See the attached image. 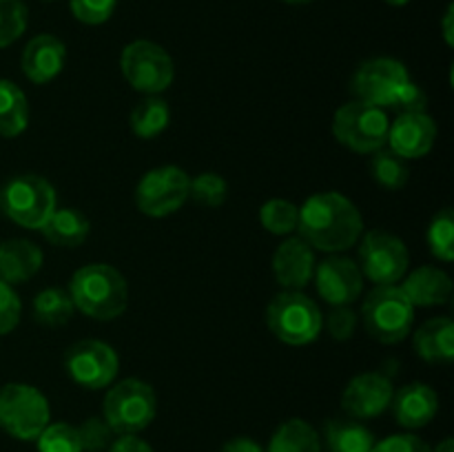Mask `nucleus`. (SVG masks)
Listing matches in <instances>:
<instances>
[{"label": "nucleus", "mask_w": 454, "mask_h": 452, "mask_svg": "<svg viewBox=\"0 0 454 452\" xmlns=\"http://www.w3.org/2000/svg\"><path fill=\"white\" fill-rule=\"evenodd\" d=\"M27 29V9L22 0H0V49L16 43Z\"/></svg>", "instance_id": "nucleus-34"}, {"label": "nucleus", "mask_w": 454, "mask_h": 452, "mask_svg": "<svg viewBox=\"0 0 454 452\" xmlns=\"http://www.w3.org/2000/svg\"><path fill=\"white\" fill-rule=\"evenodd\" d=\"M266 452H322V439L309 421L288 419L275 430Z\"/></svg>", "instance_id": "nucleus-27"}, {"label": "nucleus", "mask_w": 454, "mask_h": 452, "mask_svg": "<svg viewBox=\"0 0 454 452\" xmlns=\"http://www.w3.org/2000/svg\"><path fill=\"white\" fill-rule=\"evenodd\" d=\"M402 291L406 292L408 301L412 306L430 308V306L448 304L452 297V279L446 270L437 266H421L412 270L402 284Z\"/></svg>", "instance_id": "nucleus-20"}, {"label": "nucleus", "mask_w": 454, "mask_h": 452, "mask_svg": "<svg viewBox=\"0 0 454 452\" xmlns=\"http://www.w3.org/2000/svg\"><path fill=\"white\" fill-rule=\"evenodd\" d=\"M390 120L381 106L366 102H348L333 118V136L355 153H377L388 140Z\"/></svg>", "instance_id": "nucleus-8"}, {"label": "nucleus", "mask_w": 454, "mask_h": 452, "mask_svg": "<svg viewBox=\"0 0 454 452\" xmlns=\"http://www.w3.org/2000/svg\"><path fill=\"white\" fill-rule=\"evenodd\" d=\"M22 315V304L18 292L13 291L12 284L0 279V337L9 335L18 326Z\"/></svg>", "instance_id": "nucleus-37"}, {"label": "nucleus", "mask_w": 454, "mask_h": 452, "mask_svg": "<svg viewBox=\"0 0 454 452\" xmlns=\"http://www.w3.org/2000/svg\"><path fill=\"white\" fill-rule=\"evenodd\" d=\"M452 18H454V9L452 4L446 9V16H443V40H446L448 47L454 44V34H452Z\"/></svg>", "instance_id": "nucleus-43"}, {"label": "nucleus", "mask_w": 454, "mask_h": 452, "mask_svg": "<svg viewBox=\"0 0 454 452\" xmlns=\"http://www.w3.org/2000/svg\"><path fill=\"white\" fill-rule=\"evenodd\" d=\"M437 140V124L426 111L421 113H399L388 127L390 151L403 160L424 158L433 151Z\"/></svg>", "instance_id": "nucleus-16"}, {"label": "nucleus", "mask_w": 454, "mask_h": 452, "mask_svg": "<svg viewBox=\"0 0 454 452\" xmlns=\"http://www.w3.org/2000/svg\"><path fill=\"white\" fill-rule=\"evenodd\" d=\"M168 122H171V109H168L167 100L160 96H146L145 100L137 102L129 118L131 133L140 140L158 137L160 133L167 131Z\"/></svg>", "instance_id": "nucleus-25"}, {"label": "nucleus", "mask_w": 454, "mask_h": 452, "mask_svg": "<svg viewBox=\"0 0 454 452\" xmlns=\"http://www.w3.org/2000/svg\"><path fill=\"white\" fill-rule=\"evenodd\" d=\"M315 266V251L300 235L284 239L273 253V275L284 291H301L309 286Z\"/></svg>", "instance_id": "nucleus-17"}, {"label": "nucleus", "mask_w": 454, "mask_h": 452, "mask_svg": "<svg viewBox=\"0 0 454 452\" xmlns=\"http://www.w3.org/2000/svg\"><path fill=\"white\" fill-rule=\"evenodd\" d=\"M326 328L333 339L348 341L355 335V328H357V315L350 306H335L328 315Z\"/></svg>", "instance_id": "nucleus-38"}, {"label": "nucleus", "mask_w": 454, "mask_h": 452, "mask_svg": "<svg viewBox=\"0 0 454 452\" xmlns=\"http://www.w3.org/2000/svg\"><path fill=\"white\" fill-rule=\"evenodd\" d=\"M371 173L375 177V182L380 186L388 191H399L406 186L411 171H408L406 160L399 158L397 153H393L390 149H380L372 155L371 162Z\"/></svg>", "instance_id": "nucleus-29"}, {"label": "nucleus", "mask_w": 454, "mask_h": 452, "mask_svg": "<svg viewBox=\"0 0 454 452\" xmlns=\"http://www.w3.org/2000/svg\"><path fill=\"white\" fill-rule=\"evenodd\" d=\"M260 222L269 233L273 235H291L297 230L300 222V207L284 198H273L262 204Z\"/></svg>", "instance_id": "nucleus-30"}, {"label": "nucleus", "mask_w": 454, "mask_h": 452, "mask_svg": "<svg viewBox=\"0 0 454 452\" xmlns=\"http://www.w3.org/2000/svg\"><path fill=\"white\" fill-rule=\"evenodd\" d=\"M43 235L49 244L53 246H65V248H75L80 244H84V239L89 238V224L87 215L75 208H56L51 213V217L47 220V224L43 226Z\"/></svg>", "instance_id": "nucleus-23"}, {"label": "nucleus", "mask_w": 454, "mask_h": 452, "mask_svg": "<svg viewBox=\"0 0 454 452\" xmlns=\"http://www.w3.org/2000/svg\"><path fill=\"white\" fill-rule=\"evenodd\" d=\"M359 242V261H362V273L377 286H388L397 284L406 275L408 248L402 238L388 233V230L372 229L368 233H362Z\"/></svg>", "instance_id": "nucleus-11"}, {"label": "nucleus", "mask_w": 454, "mask_h": 452, "mask_svg": "<svg viewBox=\"0 0 454 452\" xmlns=\"http://www.w3.org/2000/svg\"><path fill=\"white\" fill-rule=\"evenodd\" d=\"M433 452H454L452 439H443V441L437 446V450H433Z\"/></svg>", "instance_id": "nucleus-44"}, {"label": "nucleus", "mask_w": 454, "mask_h": 452, "mask_svg": "<svg viewBox=\"0 0 454 452\" xmlns=\"http://www.w3.org/2000/svg\"><path fill=\"white\" fill-rule=\"evenodd\" d=\"M43 266V251L29 239H7L0 244V279L22 284L34 277Z\"/></svg>", "instance_id": "nucleus-21"}, {"label": "nucleus", "mask_w": 454, "mask_h": 452, "mask_svg": "<svg viewBox=\"0 0 454 452\" xmlns=\"http://www.w3.org/2000/svg\"><path fill=\"white\" fill-rule=\"evenodd\" d=\"M56 208V189L35 173H20L0 189V211L22 229L40 230Z\"/></svg>", "instance_id": "nucleus-3"}, {"label": "nucleus", "mask_w": 454, "mask_h": 452, "mask_svg": "<svg viewBox=\"0 0 454 452\" xmlns=\"http://www.w3.org/2000/svg\"><path fill=\"white\" fill-rule=\"evenodd\" d=\"M35 441H38V452H82L78 430L65 421L49 424Z\"/></svg>", "instance_id": "nucleus-33"}, {"label": "nucleus", "mask_w": 454, "mask_h": 452, "mask_svg": "<svg viewBox=\"0 0 454 452\" xmlns=\"http://www.w3.org/2000/svg\"><path fill=\"white\" fill-rule=\"evenodd\" d=\"M109 452H153V448L137 434H120L115 441H111Z\"/></svg>", "instance_id": "nucleus-41"}, {"label": "nucleus", "mask_w": 454, "mask_h": 452, "mask_svg": "<svg viewBox=\"0 0 454 452\" xmlns=\"http://www.w3.org/2000/svg\"><path fill=\"white\" fill-rule=\"evenodd\" d=\"M71 13L84 25H102L115 12L118 0H69Z\"/></svg>", "instance_id": "nucleus-36"}, {"label": "nucleus", "mask_w": 454, "mask_h": 452, "mask_svg": "<svg viewBox=\"0 0 454 452\" xmlns=\"http://www.w3.org/2000/svg\"><path fill=\"white\" fill-rule=\"evenodd\" d=\"M408 80L411 75L403 62L395 58H372L357 66L350 80V91L359 102L386 109V106H393L395 97Z\"/></svg>", "instance_id": "nucleus-12"}, {"label": "nucleus", "mask_w": 454, "mask_h": 452, "mask_svg": "<svg viewBox=\"0 0 454 452\" xmlns=\"http://www.w3.org/2000/svg\"><path fill=\"white\" fill-rule=\"evenodd\" d=\"M122 75L131 89L145 96H160L167 91L176 78L173 58L160 44L151 40H133L122 49L120 58Z\"/></svg>", "instance_id": "nucleus-9"}, {"label": "nucleus", "mask_w": 454, "mask_h": 452, "mask_svg": "<svg viewBox=\"0 0 454 452\" xmlns=\"http://www.w3.org/2000/svg\"><path fill=\"white\" fill-rule=\"evenodd\" d=\"M67 60V47L51 34H40L27 43L22 51V74L34 84H47L62 71Z\"/></svg>", "instance_id": "nucleus-18"}, {"label": "nucleus", "mask_w": 454, "mask_h": 452, "mask_svg": "<svg viewBox=\"0 0 454 452\" xmlns=\"http://www.w3.org/2000/svg\"><path fill=\"white\" fill-rule=\"evenodd\" d=\"M65 368L71 379L89 390L106 388L115 381L120 370L118 353L100 339H82L69 346Z\"/></svg>", "instance_id": "nucleus-13"}, {"label": "nucleus", "mask_w": 454, "mask_h": 452, "mask_svg": "<svg viewBox=\"0 0 454 452\" xmlns=\"http://www.w3.org/2000/svg\"><path fill=\"white\" fill-rule=\"evenodd\" d=\"M430 253L439 261L454 260V213L452 208H442L428 226Z\"/></svg>", "instance_id": "nucleus-31"}, {"label": "nucleus", "mask_w": 454, "mask_h": 452, "mask_svg": "<svg viewBox=\"0 0 454 452\" xmlns=\"http://www.w3.org/2000/svg\"><path fill=\"white\" fill-rule=\"evenodd\" d=\"M191 177L176 164L151 168L136 186V204L145 215L167 217L180 211L189 199Z\"/></svg>", "instance_id": "nucleus-10"}, {"label": "nucleus", "mask_w": 454, "mask_h": 452, "mask_svg": "<svg viewBox=\"0 0 454 452\" xmlns=\"http://www.w3.org/2000/svg\"><path fill=\"white\" fill-rule=\"evenodd\" d=\"M395 412V419L399 425L408 430H417L428 425L430 421L437 417L439 412V397L428 384H408L393 393V401H390Z\"/></svg>", "instance_id": "nucleus-19"}, {"label": "nucleus", "mask_w": 454, "mask_h": 452, "mask_svg": "<svg viewBox=\"0 0 454 452\" xmlns=\"http://www.w3.org/2000/svg\"><path fill=\"white\" fill-rule=\"evenodd\" d=\"M426 106H428V96L412 80L403 84L402 91L397 93L393 102V109L399 111V113H421V111H426Z\"/></svg>", "instance_id": "nucleus-39"}, {"label": "nucleus", "mask_w": 454, "mask_h": 452, "mask_svg": "<svg viewBox=\"0 0 454 452\" xmlns=\"http://www.w3.org/2000/svg\"><path fill=\"white\" fill-rule=\"evenodd\" d=\"M158 410L153 388L142 379H122L105 397V421L118 434H137L149 428Z\"/></svg>", "instance_id": "nucleus-7"}, {"label": "nucleus", "mask_w": 454, "mask_h": 452, "mask_svg": "<svg viewBox=\"0 0 454 452\" xmlns=\"http://www.w3.org/2000/svg\"><path fill=\"white\" fill-rule=\"evenodd\" d=\"M78 437H80V448L82 452H100L106 450L111 446V439H114V430L106 424L105 417H89L82 424L78 425Z\"/></svg>", "instance_id": "nucleus-35"}, {"label": "nucleus", "mask_w": 454, "mask_h": 452, "mask_svg": "<svg viewBox=\"0 0 454 452\" xmlns=\"http://www.w3.org/2000/svg\"><path fill=\"white\" fill-rule=\"evenodd\" d=\"M284 3H288V4H309V3H313V0H284Z\"/></svg>", "instance_id": "nucleus-46"}, {"label": "nucleus", "mask_w": 454, "mask_h": 452, "mask_svg": "<svg viewBox=\"0 0 454 452\" xmlns=\"http://www.w3.org/2000/svg\"><path fill=\"white\" fill-rule=\"evenodd\" d=\"M393 381L381 372H362L353 377L341 393V408L355 419L380 417L393 401Z\"/></svg>", "instance_id": "nucleus-15"}, {"label": "nucleus", "mask_w": 454, "mask_h": 452, "mask_svg": "<svg viewBox=\"0 0 454 452\" xmlns=\"http://www.w3.org/2000/svg\"><path fill=\"white\" fill-rule=\"evenodd\" d=\"M297 230L313 251L341 253L359 242L364 220L353 199L337 191H324L301 204Z\"/></svg>", "instance_id": "nucleus-1"}, {"label": "nucleus", "mask_w": 454, "mask_h": 452, "mask_svg": "<svg viewBox=\"0 0 454 452\" xmlns=\"http://www.w3.org/2000/svg\"><path fill=\"white\" fill-rule=\"evenodd\" d=\"M75 313V306L71 301L69 291L58 286H49L40 291L34 300V317L43 326L58 328L71 322Z\"/></svg>", "instance_id": "nucleus-28"}, {"label": "nucleus", "mask_w": 454, "mask_h": 452, "mask_svg": "<svg viewBox=\"0 0 454 452\" xmlns=\"http://www.w3.org/2000/svg\"><path fill=\"white\" fill-rule=\"evenodd\" d=\"M69 295L75 310L98 322L118 319L129 304L127 279L111 264H87L75 270Z\"/></svg>", "instance_id": "nucleus-2"}, {"label": "nucleus", "mask_w": 454, "mask_h": 452, "mask_svg": "<svg viewBox=\"0 0 454 452\" xmlns=\"http://www.w3.org/2000/svg\"><path fill=\"white\" fill-rule=\"evenodd\" d=\"M269 331L288 346L313 344L324 328L319 306L301 291H284L266 308Z\"/></svg>", "instance_id": "nucleus-5"}, {"label": "nucleus", "mask_w": 454, "mask_h": 452, "mask_svg": "<svg viewBox=\"0 0 454 452\" xmlns=\"http://www.w3.org/2000/svg\"><path fill=\"white\" fill-rule=\"evenodd\" d=\"M313 277L319 297L331 306H350L362 297L364 273L348 257H326L315 266Z\"/></svg>", "instance_id": "nucleus-14"}, {"label": "nucleus", "mask_w": 454, "mask_h": 452, "mask_svg": "<svg viewBox=\"0 0 454 452\" xmlns=\"http://www.w3.org/2000/svg\"><path fill=\"white\" fill-rule=\"evenodd\" d=\"M226 195H229V184L222 175L217 173H200L198 177L191 180L189 186V198H193L195 202L202 204V207L217 208L226 202Z\"/></svg>", "instance_id": "nucleus-32"}, {"label": "nucleus", "mask_w": 454, "mask_h": 452, "mask_svg": "<svg viewBox=\"0 0 454 452\" xmlns=\"http://www.w3.org/2000/svg\"><path fill=\"white\" fill-rule=\"evenodd\" d=\"M388 4H393V7H403V4H408V0H386Z\"/></svg>", "instance_id": "nucleus-45"}, {"label": "nucleus", "mask_w": 454, "mask_h": 452, "mask_svg": "<svg viewBox=\"0 0 454 452\" xmlns=\"http://www.w3.org/2000/svg\"><path fill=\"white\" fill-rule=\"evenodd\" d=\"M415 353L424 362L450 363L454 357V322L450 317L428 319L415 332Z\"/></svg>", "instance_id": "nucleus-22"}, {"label": "nucleus", "mask_w": 454, "mask_h": 452, "mask_svg": "<svg viewBox=\"0 0 454 452\" xmlns=\"http://www.w3.org/2000/svg\"><path fill=\"white\" fill-rule=\"evenodd\" d=\"M29 124V105L18 84L0 80V136L18 137Z\"/></svg>", "instance_id": "nucleus-26"}, {"label": "nucleus", "mask_w": 454, "mask_h": 452, "mask_svg": "<svg viewBox=\"0 0 454 452\" xmlns=\"http://www.w3.org/2000/svg\"><path fill=\"white\" fill-rule=\"evenodd\" d=\"M222 452H264V448L251 437H235L229 443H224Z\"/></svg>", "instance_id": "nucleus-42"}, {"label": "nucleus", "mask_w": 454, "mask_h": 452, "mask_svg": "<svg viewBox=\"0 0 454 452\" xmlns=\"http://www.w3.org/2000/svg\"><path fill=\"white\" fill-rule=\"evenodd\" d=\"M362 319L366 332L380 344H399L406 339L415 323V306L397 284L377 286L362 304Z\"/></svg>", "instance_id": "nucleus-4"}, {"label": "nucleus", "mask_w": 454, "mask_h": 452, "mask_svg": "<svg viewBox=\"0 0 454 452\" xmlns=\"http://www.w3.org/2000/svg\"><path fill=\"white\" fill-rule=\"evenodd\" d=\"M51 421L47 397L35 386L7 384L0 388V428L20 441H35Z\"/></svg>", "instance_id": "nucleus-6"}, {"label": "nucleus", "mask_w": 454, "mask_h": 452, "mask_svg": "<svg viewBox=\"0 0 454 452\" xmlns=\"http://www.w3.org/2000/svg\"><path fill=\"white\" fill-rule=\"evenodd\" d=\"M371 452H433V448L417 434H390L372 446Z\"/></svg>", "instance_id": "nucleus-40"}, {"label": "nucleus", "mask_w": 454, "mask_h": 452, "mask_svg": "<svg viewBox=\"0 0 454 452\" xmlns=\"http://www.w3.org/2000/svg\"><path fill=\"white\" fill-rule=\"evenodd\" d=\"M324 441L331 452H371L375 437L353 419H331L324 425Z\"/></svg>", "instance_id": "nucleus-24"}]
</instances>
